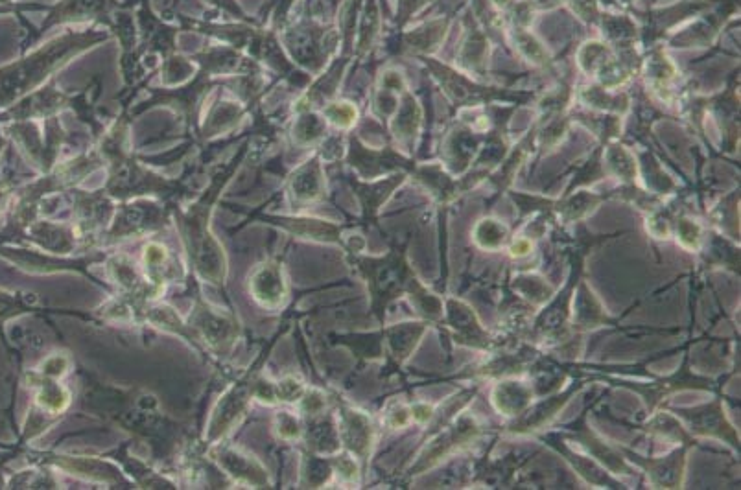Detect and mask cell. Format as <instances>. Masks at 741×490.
I'll list each match as a JSON object with an SVG mask.
<instances>
[{"instance_id":"obj_19","label":"cell","mask_w":741,"mask_h":490,"mask_svg":"<svg viewBox=\"0 0 741 490\" xmlns=\"http://www.w3.org/2000/svg\"><path fill=\"white\" fill-rule=\"evenodd\" d=\"M635 430L653 435V437H660L670 443L688 444L692 448L699 444V441L684 428L683 420L679 419L671 409H657L649 413V419L638 424Z\"/></svg>"},{"instance_id":"obj_11","label":"cell","mask_w":741,"mask_h":490,"mask_svg":"<svg viewBox=\"0 0 741 490\" xmlns=\"http://www.w3.org/2000/svg\"><path fill=\"white\" fill-rule=\"evenodd\" d=\"M430 69L434 70L439 83L443 85L448 98L458 105H480L493 104L496 100H507V102H517L524 104L530 100L533 94L530 93H509V91H496L491 87H482L478 83L472 82L467 76H461L448 67H443L434 61H426Z\"/></svg>"},{"instance_id":"obj_40","label":"cell","mask_w":741,"mask_h":490,"mask_svg":"<svg viewBox=\"0 0 741 490\" xmlns=\"http://www.w3.org/2000/svg\"><path fill=\"white\" fill-rule=\"evenodd\" d=\"M506 247L509 257L515 258V260H524V258L533 255L535 242L531 238H528V236L520 234V236H511V240H509V244Z\"/></svg>"},{"instance_id":"obj_24","label":"cell","mask_w":741,"mask_h":490,"mask_svg":"<svg viewBox=\"0 0 741 490\" xmlns=\"http://www.w3.org/2000/svg\"><path fill=\"white\" fill-rule=\"evenodd\" d=\"M511 236H513L511 227L506 222L493 218V216H485L472 227L471 238L472 244L476 245L480 251L496 253L509 244Z\"/></svg>"},{"instance_id":"obj_41","label":"cell","mask_w":741,"mask_h":490,"mask_svg":"<svg viewBox=\"0 0 741 490\" xmlns=\"http://www.w3.org/2000/svg\"><path fill=\"white\" fill-rule=\"evenodd\" d=\"M410 411H412L413 424L428 426L434 419L436 406L430 404V402H424V400H415V402H410Z\"/></svg>"},{"instance_id":"obj_4","label":"cell","mask_w":741,"mask_h":490,"mask_svg":"<svg viewBox=\"0 0 741 490\" xmlns=\"http://www.w3.org/2000/svg\"><path fill=\"white\" fill-rule=\"evenodd\" d=\"M601 382H609V384L618 385V387H624L636 393L638 397H642L644 404H646L647 413H653L660 409V406L675 393L679 391H686V389H705V391H718L721 385L716 384L712 378L708 376H699L690 369V354L686 352L684 354L683 365L679 371L670 374V376H659V378H651L647 382H629V380H620V378H611V376H601Z\"/></svg>"},{"instance_id":"obj_34","label":"cell","mask_w":741,"mask_h":490,"mask_svg":"<svg viewBox=\"0 0 741 490\" xmlns=\"http://www.w3.org/2000/svg\"><path fill=\"white\" fill-rule=\"evenodd\" d=\"M675 210L666 209L664 205L660 209L649 212L646 218L647 233L655 240H670L673 238V218Z\"/></svg>"},{"instance_id":"obj_26","label":"cell","mask_w":741,"mask_h":490,"mask_svg":"<svg viewBox=\"0 0 741 490\" xmlns=\"http://www.w3.org/2000/svg\"><path fill=\"white\" fill-rule=\"evenodd\" d=\"M423 124V109L412 94L402 96L397 111L393 113V135L399 140H412L419 135Z\"/></svg>"},{"instance_id":"obj_30","label":"cell","mask_w":741,"mask_h":490,"mask_svg":"<svg viewBox=\"0 0 741 490\" xmlns=\"http://www.w3.org/2000/svg\"><path fill=\"white\" fill-rule=\"evenodd\" d=\"M705 227L701 223L686 216V214H675L673 218V236L677 244L688 253H699L703 242H705Z\"/></svg>"},{"instance_id":"obj_22","label":"cell","mask_w":741,"mask_h":490,"mask_svg":"<svg viewBox=\"0 0 741 490\" xmlns=\"http://www.w3.org/2000/svg\"><path fill=\"white\" fill-rule=\"evenodd\" d=\"M506 286L522 301L531 304L535 310L542 308L557 292V288L550 280L535 271H524V273L513 275L507 280Z\"/></svg>"},{"instance_id":"obj_3","label":"cell","mask_w":741,"mask_h":490,"mask_svg":"<svg viewBox=\"0 0 741 490\" xmlns=\"http://www.w3.org/2000/svg\"><path fill=\"white\" fill-rule=\"evenodd\" d=\"M483 435L482 422L476 415L461 411L456 419L447 424L443 430L428 437V443L413 461L412 467L406 470V479L419 478L432 468L439 467L443 461L463 452L467 446L476 443Z\"/></svg>"},{"instance_id":"obj_16","label":"cell","mask_w":741,"mask_h":490,"mask_svg":"<svg viewBox=\"0 0 741 490\" xmlns=\"http://www.w3.org/2000/svg\"><path fill=\"white\" fill-rule=\"evenodd\" d=\"M614 319L605 312V306L601 304L600 297L590 288L585 279L579 280L574 301H572V315H570V328L579 334H585L596 328L612 325Z\"/></svg>"},{"instance_id":"obj_38","label":"cell","mask_w":741,"mask_h":490,"mask_svg":"<svg viewBox=\"0 0 741 490\" xmlns=\"http://www.w3.org/2000/svg\"><path fill=\"white\" fill-rule=\"evenodd\" d=\"M518 48L522 50V54L526 58L533 61L535 65H544L548 61V56L544 52V48L528 34H517Z\"/></svg>"},{"instance_id":"obj_31","label":"cell","mask_w":741,"mask_h":490,"mask_svg":"<svg viewBox=\"0 0 741 490\" xmlns=\"http://www.w3.org/2000/svg\"><path fill=\"white\" fill-rule=\"evenodd\" d=\"M382 422L388 430H406L413 424L412 411H410V402L402 398H391L386 402L384 411H382Z\"/></svg>"},{"instance_id":"obj_29","label":"cell","mask_w":741,"mask_h":490,"mask_svg":"<svg viewBox=\"0 0 741 490\" xmlns=\"http://www.w3.org/2000/svg\"><path fill=\"white\" fill-rule=\"evenodd\" d=\"M581 100L601 113H614L618 117L625 115L631 107V100L627 94H612L609 89H603L601 85L581 91Z\"/></svg>"},{"instance_id":"obj_27","label":"cell","mask_w":741,"mask_h":490,"mask_svg":"<svg viewBox=\"0 0 741 490\" xmlns=\"http://www.w3.org/2000/svg\"><path fill=\"white\" fill-rule=\"evenodd\" d=\"M605 155V166L609 168L612 175L622 179L624 185H635L638 177V164L635 155L627 150L624 144H607L603 148Z\"/></svg>"},{"instance_id":"obj_20","label":"cell","mask_w":741,"mask_h":490,"mask_svg":"<svg viewBox=\"0 0 741 490\" xmlns=\"http://www.w3.org/2000/svg\"><path fill=\"white\" fill-rule=\"evenodd\" d=\"M609 196L605 194H594L587 190L579 192H568L566 198L561 201H555L553 207V220L561 225H570V223L585 222L590 214H594L600 209L601 203Z\"/></svg>"},{"instance_id":"obj_8","label":"cell","mask_w":741,"mask_h":490,"mask_svg":"<svg viewBox=\"0 0 741 490\" xmlns=\"http://www.w3.org/2000/svg\"><path fill=\"white\" fill-rule=\"evenodd\" d=\"M671 411L683 420L684 428L695 439H716L721 443L729 444L732 450L740 452V433H738V428L730 422L729 415L723 406V398L716 397L708 404H701L694 408L671 409Z\"/></svg>"},{"instance_id":"obj_35","label":"cell","mask_w":741,"mask_h":490,"mask_svg":"<svg viewBox=\"0 0 741 490\" xmlns=\"http://www.w3.org/2000/svg\"><path fill=\"white\" fill-rule=\"evenodd\" d=\"M262 275H264V279L268 280V282H262L259 277L255 279L257 280L255 282V293H257V297L262 299V303L264 304L279 303L284 293L283 279H281L279 271L277 269H264Z\"/></svg>"},{"instance_id":"obj_21","label":"cell","mask_w":741,"mask_h":490,"mask_svg":"<svg viewBox=\"0 0 741 490\" xmlns=\"http://www.w3.org/2000/svg\"><path fill=\"white\" fill-rule=\"evenodd\" d=\"M703 269L729 268L740 273V247L721 233H705V242L699 251Z\"/></svg>"},{"instance_id":"obj_2","label":"cell","mask_w":741,"mask_h":490,"mask_svg":"<svg viewBox=\"0 0 741 490\" xmlns=\"http://www.w3.org/2000/svg\"><path fill=\"white\" fill-rule=\"evenodd\" d=\"M609 238H612L611 234H605V236H590V234H587L583 238L574 240L572 247L566 249L568 260H570V269H568L565 286L561 290H557L552 299L544 304L542 308H539V312H535L526 341L537 345L539 349L541 347L553 349L574 334V330L570 328L572 301H574L577 284H579V280L583 279L585 262H587L590 251L596 245H600L601 242L609 240Z\"/></svg>"},{"instance_id":"obj_39","label":"cell","mask_w":741,"mask_h":490,"mask_svg":"<svg viewBox=\"0 0 741 490\" xmlns=\"http://www.w3.org/2000/svg\"><path fill=\"white\" fill-rule=\"evenodd\" d=\"M327 115L340 128H349V126H353L354 122H356V109H354L353 105L347 104V102L330 105L329 109H327Z\"/></svg>"},{"instance_id":"obj_18","label":"cell","mask_w":741,"mask_h":490,"mask_svg":"<svg viewBox=\"0 0 741 490\" xmlns=\"http://www.w3.org/2000/svg\"><path fill=\"white\" fill-rule=\"evenodd\" d=\"M480 148H482L480 139L474 135V131L456 126L452 131H448L443 144V157L452 172L463 174L471 166Z\"/></svg>"},{"instance_id":"obj_6","label":"cell","mask_w":741,"mask_h":490,"mask_svg":"<svg viewBox=\"0 0 741 490\" xmlns=\"http://www.w3.org/2000/svg\"><path fill=\"white\" fill-rule=\"evenodd\" d=\"M544 356L542 349L533 345L530 341H522L517 347L511 349H498L489 352V358L485 362L472 365L469 369H463L461 373L447 376L443 380H469V382H489V380H502V378H513V376H524L531 373L533 365Z\"/></svg>"},{"instance_id":"obj_33","label":"cell","mask_w":741,"mask_h":490,"mask_svg":"<svg viewBox=\"0 0 741 490\" xmlns=\"http://www.w3.org/2000/svg\"><path fill=\"white\" fill-rule=\"evenodd\" d=\"M511 199L517 205L520 222L535 214H552L553 216V207H555L553 199L531 196V194H515V192H511Z\"/></svg>"},{"instance_id":"obj_5","label":"cell","mask_w":741,"mask_h":490,"mask_svg":"<svg viewBox=\"0 0 741 490\" xmlns=\"http://www.w3.org/2000/svg\"><path fill=\"white\" fill-rule=\"evenodd\" d=\"M589 384V374L583 369H576L572 374V380L563 389L553 391L548 397L535 398L530 408L526 409L522 415H518L517 419L507 420L504 433L517 435V437H526V435L535 437L537 433L544 432L553 420L559 417V413L568 406V402Z\"/></svg>"},{"instance_id":"obj_13","label":"cell","mask_w":741,"mask_h":490,"mask_svg":"<svg viewBox=\"0 0 741 490\" xmlns=\"http://www.w3.org/2000/svg\"><path fill=\"white\" fill-rule=\"evenodd\" d=\"M432 327L428 321H402L397 325L382 328L384 347L388 352L389 373H397L402 365L412 358L413 352L421 345L428 328Z\"/></svg>"},{"instance_id":"obj_7","label":"cell","mask_w":741,"mask_h":490,"mask_svg":"<svg viewBox=\"0 0 741 490\" xmlns=\"http://www.w3.org/2000/svg\"><path fill=\"white\" fill-rule=\"evenodd\" d=\"M445 310L439 327L454 345L478 352H493L498 349V339L483 327L480 317L471 304L459 297H445Z\"/></svg>"},{"instance_id":"obj_14","label":"cell","mask_w":741,"mask_h":490,"mask_svg":"<svg viewBox=\"0 0 741 490\" xmlns=\"http://www.w3.org/2000/svg\"><path fill=\"white\" fill-rule=\"evenodd\" d=\"M338 430H340L343 446L349 450V454L367 465L369 457L373 454L375 439H377L373 419L364 411L343 404L340 408V428Z\"/></svg>"},{"instance_id":"obj_12","label":"cell","mask_w":741,"mask_h":490,"mask_svg":"<svg viewBox=\"0 0 741 490\" xmlns=\"http://www.w3.org/2000/svg\"><path fill=\"white\" fill-rule=\"evenodd\" d=\"M535 437L555 454L561 455V459H565L577 476L592 489H625L624 483L614 478L611 472L601 467L598 461H594L592 457L577 454L576 450L568 444V439H565L561 433H537Z\"/></svg>"},{"instance_id":"obj_1","label":"cell","mask_w":741,"mask_h":490,"mask_svg":"<svg viewBox=\"0 0 741 490\" xmlns=\"http://www.w3.org/2000/svg\"><path fill=\"white\" fill-rule=\"evenodd\" d=\"M408 245L410 240L404 245L391 247L386 257L354 258V264L369 288L371 310L377 315L378 321L384 323L389 304L406 295L421 319L430 325H439L443 319L445 301L424 286L423 280L415 275L408 262Z\"/></svg>"},{"instance_id":"obj_23","label":"cell","mask_w":741,"mask_h":490,"mask_svg":"<svg viewBox=\"0 0 741 490\" xmlns=\"http://www.w3.org/2000/svg\"><path fill=\"white\" fill-rule=\"evenodd\" d=\"M535 139H537V128L531 129L530 133L518 142V146H515L511 152L506 153V157L502 159V166L498 168V172L491 179L498 194L506 192L507 188L511 187L513 179L517 177L518 170L524 166L531 152H533Z\"/></svg>"},{"instance_id":"obj_15","label":"cell","mask_w":741,"mask_h":490,"mask_svg":"<svg viewBox=\"0 0 741 490\" xmlns=\"http://www.w3.org/2000/svg\"><path fill=\"white\" fill-rule=\"evenodd\" d=\"M535 398H537L535 387L530 382L522 380V376L496 380L491 389V406L498 415L507 420L517 419L518 415H522L530 408Z\"/></svg>"},{"instance_id":"obj_37","label":"cell","mask_w":741,"mask_h":490,"mask_svg":"<svg viewBox=\"0 0 741 490\" xmlns=\"http://www.w3.org/2000/svg\"><path fill=\"white\" fill-rule=\"evenodd\" d=\"M611 59V50L601 43H590L579 54V63L589 74H598V70Z\"/></svg>"},{"instance_id":"obj_17","label":"cell","mask_w":741,"mask_h":490,"mask_svg":"<svg viewBox=\"0 0 741 490\" xmlns=\"http://www.w3.org/2000/svg\"><path fill=\"white\" fill-rule=\"evenodd\" d=\"M528 459H522V455L509 454L504 455L502 459L493 461L489 454L485 455L480 461H474V483H483L489 487H504L511 489L517 472L526 465Z\"/></svg>"},{"instance_id":"obj_9","label":"cell","mask_w":741,"mask_h":490,"mask_svg":"<svg viewBox=\"0 0 741 490\" xmlns=\"http://www.w3.org/2000/svg\"><path fill=\"white\" fill-rule=\"evenodd\" d=\"M625 459L635 468L644 470L647 481L653 489H683L684 476H686V461L688 452L692 446L679 444L673 452L662 457H649L635 452L633 448H627L625 444H616Z\"/></svg>"},{"instance_id":"obj_25","label":"cell","mask_w":741,"mask_h":490,"mask_svg":"<svg viewBox=\"0 0 741 490\" xmlns=\"http://www.w3.org/2000/svg\"><path fill=\"white\" fill-rule=\"evenodd\" d=\"M480 387H482V384H476V382H474V385L463 387L459 393L452 395V397H448L445 402H441L439 406H436V413H434V419H432V422L428 424L426 437H430V435H434V433L439 432V430H443L447 424H450L452 420L458 417L461 411H465V409L469 408V404H471L472 400H474L476 395H478Z\"/></svg>"},{"instance_id":"obj_32","label":"cell","mask_w":741,"mask_h":490,"mask_svg":"<svg viewBox=\"0 0 741 490\" xmlns=\"http://www.w3.org/2000/svg\"><path fill=\"white\" fill-rule=\"evenodd\" d=\"M577 120H581L587 128L592 129L603 144H609L612 139L620 137L622 131V118L618 115H603V117H590V115H577Z\"/></svg>"},{"instance_id":"obj_28","label":"cell","mask_w":741,"mask_h":490,"mask_svg":"<svg viewBox=\"0 0 741 490\" xmlns=\"http://www.w3.org/2000/svg\"><path fill=\"white\" fill-rule=\"evenodd\" d=\"M404 179H406L404 174L391 175L386 181H380V183H375L371 187L358 188L360 190L358 194H360L362 205H364L365 220H375L380 207L388 201L389 196L393 194V190L404 183Z\"/></svg>"},{"instance_id":"obj_36","label":"cell","mask_w":741,"mask_h":490,"mask_svg":"<svg viewBox=\"0 0 741 490\" xmlns=\"http://www.w3.org/2000/svg\"><path fill=\"white\" fill-rule=\"evenodd\" d=\"M568 126H570V120L563 113L552 115V118L546 124V128L542 129L541 133L537 135L542 150H553L559 142H563L566 133H568Z\"/></svg>"},{"instance_id":"obj_42","label":"cell","mask_w":741,"mask_h":490,"mask_svg":"<svg viewBox=\"0 0 741 490\" xmlns=\"http://www.w3.org/2000/svg\"><path fill=\"white\" fill-rule=\"evenodd\" d=\"M496 4H500V6H507L509 4V0H494Z\"/></svg>"},{"instance_id":"obj_10","label":"cell","mask_w":741,"mask_h":490,"mask_svg":"<svg viewBox=\"0 0 741 490\" xmlns=\"http://www.w3.org/2000/svg\"><path fill=\"white\" fill-rule=\"evenodd\" d=\"M589 408L583 409L581 415L574 422L566 424L561 430L565 439H574L581 444L594 461H598L601 467L609 470L612 476H633L635 467L625 459L620 448L614 443H609L601 437L600 433L594 432L589 426Z\"/></svg>"}]
</instances>
